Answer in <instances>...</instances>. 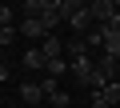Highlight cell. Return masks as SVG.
<instances>
[{
	"label": "cell",
	"mask_w": 120,
	"mask_h": 108,
	"mask_svg": "<svg viewBox=\"0 0 120 108\" xmlns=\"http://www.w3.org/2000/svg\"><path fill=\"white\" fill-rule=\"evenodd\" d=\"M0 24H4V28H20V24H16V8L8 4V0L0 4Z\"/></svg>",
	"instance_id": "obj_9"
},
{
	"label": "cell",
	"mask_w": 120,
	"mask_h": 108,
	"mask_svg": "<svg viewBox=\"0 0 120 108\" xmlns=\"http://www.w3.org/2000/svg\"><path fill=\"white\" fill-rule=\"evenodd\" d=\"M80 56H92V44L84 36H72L68 40V60H80Z\"/></svg>",
	"instance_id": "obj_8"
},
{
	"label": "cell",
	"mask_w": 120,
	"mask_h": 108,
	"mask_svg": "<svg viewBox=\"0 0 120 108\" xmlns=\"http://www.w3.org/2000/svg\"><path fill=\"white\" fill-rule=\"evenodd\" d=\"M68 24H72V32H76V36H88V32L96 28V20H92V8H80V12L68 20Z\"/></svg>",
	"instance_id": "obj_7"
},
{
	"label": "cell",
	"mask_w": 120,
	"mask_h": 108,
	"mask_svg": "<svg viewBox=\"0 0 120 108\" xmlns=\"http://www.w3.org/2000/svg\"><path fill=\"white\" fill-rule=\"evenodd\" d=\"M16 36H20V28H0V44H4V48H12Z\"/></svg>",
	"instance_id": "obj_15"
},
{
	"label": "cell",
	"mask_w": 120,
	"mask_h": 108,
	"mask_svg": "<svg viewBox=\"0 0 120 108\" xmlns=\"http://www.w3.org/2000/svg\"><path fill=\"white\" fill-rule=\"evenodd\" d=\"M92 76H96V56H80V60H72V80H76V84L92 88Z\"/></svg>",
	"instance_id": "obj_2"
},
{
	"label": "cell",
	"mask_w": 120,
	"mask_h": 108,
	"mask_svg": "<svg viewBox=\"0 0 120 108\" xmlns=\"http://www.w3.org/2000/svg\"><path fill=\"white\" fill-rule=\"evenodd\" d=\"M92 108H112V104H108V100H104V96L96 92V96H92Z\"/></svg>",
	"instance_id": "obj_16"
},
{
	"label": "cell",
	"mask_w": 120,
	"mask_h": 108,
	"mask_svg": "<svg viewBox=\"0 0 120 108\" xmlns=\"http://www.w3.org/2000/svg\"><path fill=\"white\" fill-rule=\"evenodd\" d=\"M40 88H44V96H56V92H60V76H48V72H44V76H40Z\"/></svg>",
	"instance_id": "obj_11"
},
{
	"label": "cell",
	"mask_w": 120,
	"mask_h": 108,
	"mask_svg": "<svg viewBox=\"0 0 120 108\" xmlns=\"http://www.w3.org/2000/svg\"><path fill=\"white\" fill-rule=\"evenodd\" d=\"M20 68H28V72H40V76H44V68H48V56L40 52V44L24 52V60H20Z\"/></svg>",
	"instance_id": "obj_4"
},
{
	"label": "cell",
	"mask_w": 120,
	"mask_h": 108,
	"mask_svg": "<svg viewBox=\"0 0 120 108\" xmlns=\"http://www.w3.org/2000/svg\"><path fill=\"white\" fill-rule=\"evenodd\" d=\"M20 100H24L28 108H44V100H48V96H44V88H40V84H32V80H28V84H20Z\"/></svg>",
	"instance_id": "obj_5"
},
{
	"label": "cell",
	"mask_w": 120,
	"mask_h": 108,
	"mask_svg": "<svg viewBox=\"0 0 120 108\" xmlns=\"http://www.w3.org/2000/svg\"><path fill=\"white\" fill-rule=\"evenodd\" d=\"M64 72H72V60H68V56H60V60H48V76H64Z\"/></svg>",
	"instance_id": "obj_10"
},
{
	"label": "cell",
	"mask_w": 120,
	"mask_h": 108,
	"mask_svg": "<svg viewBox=\"0 0 120 108\" xmlns=\"http://www.w3.org/2000/svg\"><path fill=\"white\" fill-rule=\"evenodd\" d=\"M100 96H104V100L116 108V104H120V80H116V84H108V88H100Z\"/></svg>",
	"instance_id": "obj_13"
},
{
	"label": "cell",
	"mask_w": 120,
	"mask_h": 108,
	"mask_svg": "<svg viewBox=\"0 0 120 108\" xmlns=\"http://www.w3.org/2000/svg\"><path fill=\"white\" fill-rule=\"evenodd\" d=\"M116 12H120L116 0H96V4H92V20H96V24H108Z\"/></svg>",
	"instance_id": "obj_6"
},
{
	"label": "cell",
	"mask_w": 120,
	"mask_h": 108,
	"mask_svg": "<svg viewBox=\"0 0 120 108\" xmlns=\"http://www.w3.org/2000/svg\"><path fill=\"white\" fill-rule=\"evenodd\" d=\"M40 52H44L48 60H60V56H68V40H60V36L52 32V36H48V40L40 44ZM44 72H48V68H44Z\"/></svg>",
	"instance_id": "obj_3"
},
{
	"label": "cell",
	"mask_w": 120,
	"mask_h": 108,
	"mask_svg": "<svg viewBox=\"0 0 120 108\" xmlns=\"http://www.w3.org/2000/svg\"><path fill=\"white\" fill-rule=\"evenodd\" d=\"M20 16H40V0H20Z\"/></svg>",
	"instance_id": "obj_14"
},
{
	"label": "cell",
	"mask_w": 120,
	"mask_h": 108,
	"mask_svg": "<svg viewBox=\"0 0 120 108\" xmlns=\"http://www.w3.org/2000/svg\"><path fill=\"white\" fill-rule=\"evenodd\" d=\"M20 36H28V40H36V44H44L52 32H48V24H44L40 16H24V20H20Z\"/></svg>",
	"instance_id": "obj_1"
},
{
	"label": "cell",
	"mask_w": 120,
	"mask_h": 108,
	"mask_svg": "<svg viewBox=\"0 0 120 108\" xmlns=\"http://www.w3.org/2000/svg\"><path fill=\"white\" fill-rule=\"evenodd\" d=\"M68 104H72V92H64V88L56 96H48V108H68Z\"/></svg>",
	"instance_id": "obj_12"
}]
</instances>
